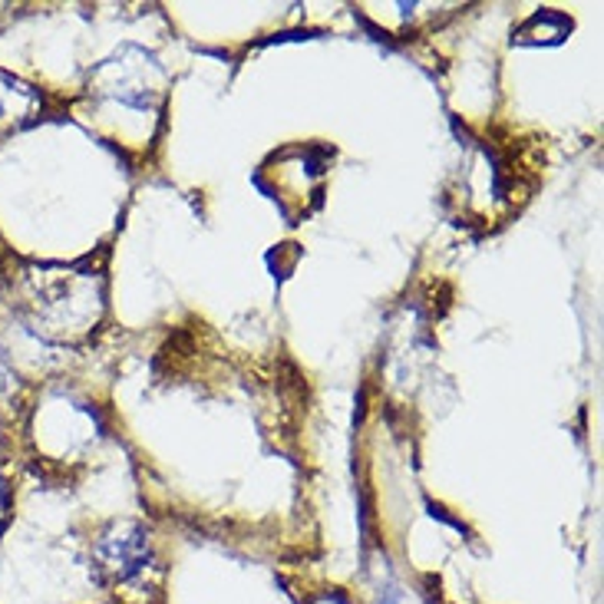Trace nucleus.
<instances>
[{
  "mask_svg": "<svg viewBox=\"0 0 604 604\" xmlns=\"http://www.w3.org/2000/svg\"><path fill=\"white\" fill-rule=\"evenodd\" d=\"M4 113H7V103H4V96H0V119H4Z\"/></svg>",
  "mask_w": 604,
  "mask_h": 604,
  "instance_id": "obj_1",
  "label": "nucleus"
},
{
  "mask_svg": "<svg viewBox=\"0 0 604 604\" xmlns=\"http://www.w3.org/2000/svg\"><path fill=\"white\" fill-rule=\"evenodd\" d=\"M0 373H4V363H0ZM4 377H7V373H4Z\"/></svg>",
  "mask_w": 604,
  "mask_h": 604,
  "instance_id": "obj_2",
  "label": "nucleus"
}]
</instances>
